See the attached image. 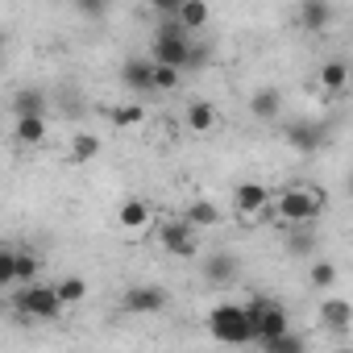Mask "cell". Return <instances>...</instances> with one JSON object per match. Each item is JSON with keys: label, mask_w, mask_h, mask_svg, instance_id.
<instances>
[{"label": "cell", "mask_w": 353, "mask_h": 353, "mask_svg": "<svg viewBox=\"0 0 353 353\" xmlns=\"http://www.w3.org/2000/svg\"><path fill=\"white\" fill-rule=\"evenodd\" d=\"M328 21H332V5H328V0H303V5H299V26L307 34H320Z\"/></svg>", "instance_id": "12"}, {"label": "cell", "mask_w": 353, "mask_h": 353, "mask_svg": "<svg viewBox=\"0 0 353 353\" xmlns=\"http://www.w3.org/2000/svg\"><path fill=\"white\" fill-rule=\"evenodd\" d=\"M208 332L221 345H250V324H245L241 303H216L208 312Z\"/></svg>", "instance_id": "2"}, {"label": "cell", "mask_w": 353, "mask_h": 353, "mask_svg": "<svg viewBox=\"0 0 353 353\" xmlns=\"http://www.w3.org/2000/svg\"><path fill=\"white\" fill-rule=\"evenodd\" d=\"M13 258H17V250L0 245V287H13Z\"/></svg>", "instance_id": "29"}, {"label": "cell", "mask_w": 353, "mask_h": 353, "mask_svg": "<svg viewBox=\"0 0 353 353\" xmlns=\"http://www.w3.org/2000/svg\"><path fill=\"white\" fill-rule=\"evenodd\" d=\"M345 83H349V63H345V59H328V63L320 67V88L341 92Z\"/></svg>", "instance_id": "21"}, {"label": "cell", "mask_w": 353, "mask_h": 353, "mask_svg": "<svg viewBox=\"0 0 353 353\" xmlns=\"http://www.w3.org/2000/svg\"><path fill=\"white\" fill-rule=\"evenodd\" d=\"M179 71H170V67H154V92H174L179 88Z\"/></svg>", "instance_id": "27"}, {"label": "cell", "mask_w": 353, "mask_h": 353, "mask_svg": "<svg viewBox=\"0 0 353 353\" xmlns=\"http://www.w3.org/2000/svg\"><path fill=\"white\" fill-rule=\"evenodd\" d=\"M233 204H237V212H241V216H254V212H262V208L270 204V192H266L262 183H237Z\"/></svg>", "instance_id": "10"}, {"label": "cell", "mask_w": 353, "mask_h": 353, "mask_svg": "<svg viewBox=\"0 0 353 353\" xmlns=\"http://www.w3.org/2000/svg\"><path fill=\"white\" fill-rule=\"evenodd\" d=\"M121 79H125L129 92L150 96V92H154V63H150V59H125V63H121Z\"/></svg>", "instance_id": "8"}, {"label": "cell", "mask_w": 353, "mask_h": 353, "mask_svg": "<svg viewBox=\"0 0 353 353\" xmlns=\"http://www.w3.org/2000/svg\"><path fill=\"white\" fill-rule=\"evenodd\" d=\"M336 353H353V349H336Z\"/></svg>", "instance_id": "33"}, {"label": "cell", "mask_w": 353, "mask_h": 353, "mask_svg": "<svg viewBox=\"0 0 353 353\" xmlns=\"http://www.w3.org/2000/svg\"><path fill=\"white\" fill-rule=\"evenodd\" d=\"M38 270H42V258H38V254H30V250H17V258H13V283L30 287Z\"/></svg>", "instance_id": "22"}, {"label": "cell", "mask_w": 353, "mask_h": 353, "mask_svg": "<svg viewBox=\"0 0 353 353\" xmlns=\"http://www.w3.org/2000/svg\"><path fill=\"white\" fill-rule=\"evenodd\" d=\"M13 312L17 316H30V320H59V312H63V303H59V295H54V287H21L17 295H13Z\"/></svg>", "instance_id": "4"}, {"label": "cell", "mask_w": 353, "mask_h": 353, "mask_svg": "<svg viewBox=\"0 0 353 353\" xmlns=\"http://www.w3.org/2000/svg\"><path fill=\"white\" fill-rule=\"evenodd\" d=\"M320 324L332 328V332H345L353 324V307L349 299H320Z\"/></svg>", "instance_id": "11"}, {"label": "cell", "mask_w": 353, "mask_h": 353, "mask_svg": "<svg viewBox=\"0 0 353 353\" xmlns=\"http://www.w3.org/2000/svg\"><path fill=\"white\" fill-rule=\"evenodd\" d=\"M307 279H312V287H332V283H336V266H332L328 258H320V262H312Z\"/></svg>", "instance_id": "26"}, {"label": "cell", "mask_w": 353, "mask_h": 353, "mask_svg": "<svg viewBox=\"0 0 353 353\" xmlns=\"http://www.w3.org/2000/svg\"><path fill=\"white\" fill-rule=\"evenodd\" d=\"M192 50H196V38L174 21V17H166V21H158V30H154V42H150V63L154 67H170V71H188V63H192Z\"/></svg>", "instance_id": "1"}, {"label": "cell", "mask_w": 353, "mask_h": 353, "mask_svg": "<svg viewBox=\"0 0 353 353\" xmlns=\"http://www.w3.org/2000/svg\"><path fill=\"white\" fill-rule=\"evenodd\" d=\"M121 307L133 312V316H154V312L166 307V291L154 287V283H137V287H129V291L121 295Z\"/></svg>", "instance_id": "5"}, {"label": "cell", "mask_w": 353, "mask_h": 353, "mask_svg": "<svg viewBox=\"0 0 353 353\" xmlns=\"http://www.w3.org/2000/svg\"><path fill=\"white\" fill-rule=\"evenodd\" d=\"M158 241H162V250L174 254V258H196V233H192L183 221H166V225H158Z\"/></svg>", "instance_id": "6"}, {"label": "cell", "mask_w": 353, "mask_h": 353, "mask_svg": "<svg viewBox=\"0 0 353 353\" xmlns=\"http://www.w3.org/2000/svg\"><path fill=\"white\" fill-rule=\"evenodd\" d=\"M13 137H17L21 145H42V141H46V117H17Z\"/></svg>", "instance_id": "17"}, {"label": "cell", "mask_w": 353, "mask_h": 353, "mask_svg": "<svg viewBox=\"0 0 353 353\" xmlns=\"http://www.w3.org/2000/svg\"><path fill=\"white\" fill-rule=\"evenodd\" d=\"M13 117H46V96L38 88H21L13 96Z\"/></svg>", "instance_id": "15"}, {"label": "cell", "mask_w": 353, "mask_h": 353, "mask_svg": "<svg viewBox=\"0 0 353 353\" xmlns=\"http://www.w3.org/2000/svg\"><path fill=\"white\" fill-rule=\"evenodd\" d=\"M262 353H307V345H303V336H299V332H283V336L266 341V345H262Z\"/></svg>", "instance_id": "25"}, {"label": "cell", "mask_w": 353, "mask_h": 353, "mask_svg": "<svg viewBox=\"0 0 353 353\" xmlns=\"http://www.w3.org/2000/svg\"><path fill=\"white\" fill-rule=\"evenodd\" d=\"M208 5H200V0H179V9H174V21H179L188 34H196V30H204L208 26Z\"/></svg>", "instance_id": "13"}, {"label": "cell", "mask_w": 353, "mask_h": 353, "mask_svg": "<svg viewBox=\"0 0 353 353\" xmlns=\"http://www.w3.org/2000/svg\"><path fill=\"white\" fill-rule=\"evenodd\" d=\"M117 221H121V229H145L150 225V204L145 200H125Z\"/></svg>", "instance_id": "18"}, {"label": "cell", "mask_w": 353, "mask_h": 353, "mask_svg": "<svg viewBox=\"0 0 353 353\" xmlns=\"http://www.w3.org/2000/svg\"><path fill=\"white\" fill-rule=\"evenodd\" d=\"M5 42H9V34H5V30H0V50H5Z\"/></svg>", "instance_id": "32"}, {"label": "cell", "mask_w": 353, "mask_h": 353, "mask_svg": "<svg viewBox=\"0 0 353 353\" xmlns=\"http://www.w3.org/2000/svg\"><path fill=\"white\" fill-rule=\"evenodd\" d=\"M274 208H279V216H283L287 225H312V221L324 212V196L303 192V188H287V192L274 200Z\"/></svg>", "instance_id": "3"}, {"label": "cell", "mask_w": 353, "mask_h": 353, "mask_svg": "<svg viewBox=\"0 0 353 353\" xmlns=\"http://www.w3.org/2000/svg\"><path fill=\"white\" fill-rule=\"evenodd\" d=\"M204 63H208V46H200V42H196V50H192V63H188V71H200Z\"/></svg>", "instance_id": "30"}, {"label": "cell", "mask_w": 353, "mask_h": 353, "mask_svg": "<svg viewBox=\"0 0 353 353\" xmlns=\"http://www.w3.org/2000/svg\"><path fill=\"white\" fill-rule=\"evenodd\" d=\"M183 225H188L192 233H200V229H216V225H221V208H216L212 200H192V204L183 208Z\"/></svg>", "instance_id": "9"}, {"label": "cell", "mask_w": 353, "mask_h": 353, "mask_svg": "<svg viewBox=\"0 0 353 353\" xmlns=\"http://www.w3.org/2000/svg\"><path fill=\"white\" fill-rule=\"evenodd\" d=\"M100 154V137L96 133H75V141H71V158L75 162H92Z\"/></svg>", "instance_id": "24"}, {"label": "cell", "mask_w": 353, "mask_h": 353, "mask_svg": "<svg viewBox=\"0 0 353 353\" xmlns=\"http://www.w3.org/2000/svg\"><path fill=\"white\" fill-rule=\"evenodd\" d=\"M79 13L83 17H96V13H104V5H79Z\"/></svg>", "instance_id": "31"}, {"label": "cell", "mask_w": 353, "mask_h": 353, "mask_svg": "<svg viewBox=\"0 0 353 353\" xmlns=\"http://www.w3.org/2000/svg\"><path fill=\"white\" fill-rule=\"evenodd\" d=\"M141 117H145V112H141L137 104H121V108H112V121L125 125V129H129V125H141Z\"/></svg>", "instance_id": "28"}, {"label": "cell", "mask_w": 353, "mask_h": 353, "mask_svg": "<svg viewBox=\"0 0 353 353\" xmlns=\"http://www.w3.org/2000/svg\"><path fill=\"white\" fill-rule=\"evenodd\" d=\"M279 108H283L279 88H258V92L250 96V112H254L258 121H274V117H279Z\"/></svg>", "instance_id": "14"}, {"label": "cell", "mask_w": 353, "mask_h": 353, "mask_svg": "<svg viewBox=\"0 0 353 353\" xmlns=\"http://www.w3.org/2000/svg\"><path fill=\"white\" fill-rule=\"evenodd\" d=\"M237 274V258L233 254H212L208 262H204V279L208 283H229Z\"/></svg>", "instance_id": "20"}, {"label": "cell", "mask_w": 353, "mask_h": 353, "mask_svg": "<svg viewBox=\"0 0 353 353\" xmlns=\"http://www.w3.org/2000/svg\"><path fill=\"white\" fill-rule=\"evenodd\" d=\"M216 121H221V112H216L208 100H192V104H188V129H192V133H208Z\"/></svg>", "instance_id": "16"}, {"label": "cell", "mask_w": 353, "mask_h": 353, "mask_svg": "<svg viewBox=\"0 0 353 353\" xmlns=\"http://www.w3.org/2000/svg\"><path fill=\"white\" fill-rule=\"evenodd\" d=\"M50 287H54V295H59V303H63V307H71V303L88 299V283H83V279H75V274H71V279H59V283H50Z\"/></svg>", "instance_id": "23"}, {"label": "cell", "mask_w": 353, "mask_h": 353, "mask_svg": "<svg viewBox=\"0 0 353 353\" xmlns=\"http://www.w3.org/2000/svg\"><path fill=\"white\" fill-rule=\"evenodd\" d=\"M283 137H287V145H291V150H299V154H316V150L328 141L324 125H316V121H291Z\"/></svg>", "instance_id": "7"}, {"label": "cell", "mask_w": 353, "mask_h": 353, "mask_svg": "<svg viewBox=\"0 0 353 353\" xmlns=\"http://www.w3.org/2000/svg\"><path fill=\"white\" fill-rule=\"evenodd\" d=\"M283 245H287V254H291V258H307V254L316 250V233H312L307 225H291V233H287V241H283Z\"/></svg>", "instance_id": "19"}]
</instances>
